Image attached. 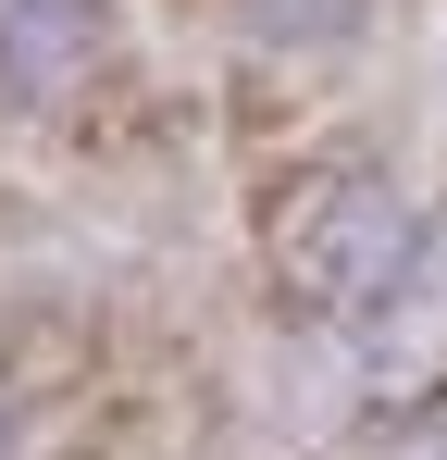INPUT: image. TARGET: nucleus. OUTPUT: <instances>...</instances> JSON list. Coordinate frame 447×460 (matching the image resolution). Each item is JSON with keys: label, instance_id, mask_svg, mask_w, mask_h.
I'll use <instances>...</instances> for the list:
<instances>
[{"label": "nucleus", "instance_id": "obj_1", "mask_svg": "<svg viewBox=\"0 0 447 460\" xmlns=\"http://www.w3.org/2000/svg\"><path fill=\"white\" fill-rule=\"evenodd\" d=\"M410 199L372 174V162H323V174H298L286 199H274V274H286L298 311H323V323H361L385 287H398V261H410Z\"/></svg>", "mask_w": 447, "mask_h": 460}, {"label": "nucleus", "instance_id": "obj_2", "mask_svg": "<svg viewBox=\"0 0 447 460\" xmlns=\"http://www.w3.org/2000/svg\"><path fill=\"white\" fill-rule=\"evenodd\" d=\"M112 13L100 0H0V112H38L100 63Z\"/></svg>", "mask_w": 447, "mask_h": 460}, {"label": "nucleus", "instance_id": "obj_3", "mask_svg": "<svg viewBox=\"0 0 447 460\" xmlns=\"http://www.w3.org/2000/svg\"><path fill=\"white\" fill-rule=\"evenodd\" d=\"M348 336H361L372 361H423V349H435V336H447V236H410L398 287H385V299H372Z\"/></svg>", "mask_w": 447, "mask_h": 460}, {"label": "nucleus", "instance_id": "obj_4", "mask_svg": "<svg viewBox=\"0 0 447 460\" xmlns=\"http://www.w3.org/2000/svg\"><path fill=\"white\" fill-rule=\"evenodd\" d=\"M385 460H447V398H423V411L385 436Z\"/></svg>", "mask_w": 447, "mask_h": 460}, {"label": "nucleus", "instance_id": "obj_5", "mask_svg": "<svg viewBox=\"0 0 447 460\" xmlns=\"http://www.w3.org/2000/svg\"><path fill=\"white\" fill-rule=\"evenodd\" d=\"M13 436H25V398H13V385H0V448H13Z\"/></svg>", "mask_w": 447, "mask_h": 460}]
</instances>
